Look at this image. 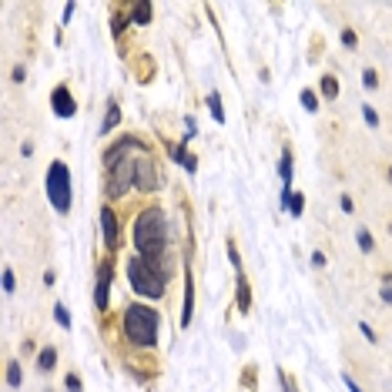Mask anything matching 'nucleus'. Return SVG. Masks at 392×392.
<instances>
[{"label": "nucleus", "mask_w": 392, "mask_h": 392, "mask_svg": "<svg viewBox=\"0 0 392 392\" xmlns=\"http://www.w3.org/2000/svg\"><path fill=\"white\" fill-rule=\"evenodd\" d=\"M134 248L154 272H158V265L165 268V261H168V222H165L161 208H144L138 215V222H134Z\"/></svg>", "instance_id": "f257e3e1"}, {"label": "nucleus", "mask_w": 392, "mask_h": 392, "mask_svg": "<svg viewBox=\"0 0 392 392\" xmlns=\"http://www.w3.org/2000/svg\"><path fill=\"white\" fill-rule=\"evenodd\" d=\"M158 325H161V318H158V312L148 308V305H128V308H124V336H128L134 345L151 349V345L158 342Z\"/></svg>", "instance_id": "f03ea898"}, {"label": "nucleus", "mask_w": 392, "mask_h": 392, "mask_svg": "<svg viewBox=\"0 0 392 392\" xmlns=\"http://www.w3.org/2000/svg\"><path fill=\"white\" fill-rule=\"evenodd\" d=\"M128 281H131V288L138 295H144V299H161L165 295V275H158L141 255L128 258Z\"/></svg>", "instance_id": "7ed1b4c3"}, {"label": "nucleus", "mask_w": 392, "mask_h": 392, "mask_svg": "<svg viewBox=\"0 0 392 392\" xmlns=\"http://www.w3.org/2000/svg\"><path fill=\"white\" fill-rule=\"evenodd\" d=\"M47 198H51V208L54 211H71V171L64 161H54L51 168H47Z\"/></svg>", "instance_id": "20e7f679"}, {"label": "nucleus", "mask_w": 392, "mask_h": 392, "mask_svg": "<svg viewBox=\"0 0 392 392\" xmlns=\"http://www.w3.org/2000/svg\"><path fill=\"white\" fill-rule=\"evenodd\" d=\"M138 185V171H134V158H121V161H114L111 168H108V195L111 198H121V195H128V188Z\"/></svg>", "instance_id": "39448f33"}, {"label": "nucleus", "mask_w": 392, "mask_h": 392, "mask_svg": "<svg viewBox=\"0 0 392 392\" xmlns=\"http://www.w3.org/2000/svg\"><path fill=\"white\" fill-rule=\"evenodd\" d=\"M134 171H138V188H141V191H158V188H161V174H158L154 158H151L148 151H141V154L134 158Z\"/></svg>", "instance_id": "423d86ee"}, {"label": "nucleus", "mask_w": 392, "mask_h": 392, "mask_svg": "<svg viewBox=\"0 0 392 392\" xmlns=\"http://www.w3.org/2000/svg\"><path fill=\"white\" fill-rule=\"evenodd\" d=\"M94 305L101 308V312H108V305H111V265L104 261L101 265V272H97V292H94Z\"/></svg>", "instance_id": "0eeeda50"}, {"label": "nucleus", "mask_w": 392, "mask_h": 392, "mask_svg": "<svg viewBox=\"0 0 392 392\" xmlns=\"http://www.w3.org/2000/svg\"><path fill=\"white\" fill-rule=\"evenodd\" d=\"M51 108H54L57 117H74L77 114V104L74 97H71V91L60 84V87H54V94H51Z\"/></svg>", "instance_id": "6e6552de"}, {"label": "nucleus", "mask_w": 392, "mask_h": 392, "mask_svg": "<svg viewBox=\"0 0 392 392\" xmlns=\"http://www.w3.org/2000/svg\"><path fill=\"white\" fill-rule=\"evenodd\" d=\"M101 235H104V245L108 248H117V215H114V208H101Z\"/></svg>", "instance_id": "1a4fd4ad"}, {"label": "nucleus", "mask_w": 392, "mask_h": 392, "mask_svg": "<svg viewBox=\"0 0 392 392\" xmlns=\"http://www.w3.org/2000/svg\"><path fill=\"white\" fill-rule=\"evenodd\" d=\"M191 315H195V279L185 268V305H181V329L191 325Z\"/></svg>", "instance_id": "9d476101"}, {"label": "nucleus", "mask_w": 392, "mask_h": 392, "mask_svg": "<svg viewBox=\"0 0 392 392\" xmlns=\"http://www.w3.org/2000/svg\"><path fill=\"white\" fill-rule=\"evenodd\" d=\"M235 281H238V292H235V299H238V312H248V308H252V292H248V279H245L242 268H235Z\"/></svg>", "instance_id": "9b49d317"}, {"label": "nucleus", "mask_w": 392, "mask_h": 392, "mask_svg": "<svg viewBox=\"0 0 392 392\" xmlns=\"http://www.w3.org/2000/svg\"><path fill=\"white\" fill-rule=\"evenodd\" d=\"M171 154H174V161H178V165H185L188 174H195V171H198V161H195V154H191L185 144H181V148H171Z\"/></svg>", "instance_id": "f8f14e48"}, {"label": "nucleus", "mask_w": 392, "mask_h": 392, "mask_svg": "<svg viewBox=\"0 0 392 392\" xmlns=\"http://www.w3.org/2000/svg\"><path fill=\"white\" fill-rule=\"evenodd\" d=\"M279 174H281V188H292V151L288 148L279 158Z\"/></svg>", "instance_id": "ddd939ff"}, {"label": "nucleus", "mask_w": 392, "mask_h": 392, "mask_svg": "<svg viewBox=\"0 0 392 392\" xmlns=\"http://www.w3.org/2000/svg\"><path fill=\"white\" fill-rule=\"evenodd\" d=\"M131 20H134V24H151V3L148 0H138V3L131 7Z\"/></svg>", "instance_id": "4468645a"}, {"label": "nucleus", "mask_w": 392, "mask_h": 392, "mask_svg": "<svg viewBox=\"0 0 392 392\" xmlns=\"http://www.w3.org/2000/svg\"><path fill=\"white\" fill-rule=\"evenodd\" d=\"M54 362H57V349H54V345H47V349L37 355V372H51Z\"/></svg>", "instance_id": "2eb2a0df"}, {"label": "nucleus", "mask_w": 392, "mask_h": 392, "mask_svg": "<svg viewBox=\"0 0 392 392\" xmlns=\"http://www.w3.org/2000/svg\"><path fill=\"white\" fill-rule=\"evenodd\" d=\"M117 124H121V108L111 101V104H108V117H104V128H101V131H114Z\"/></svg>", "instance_id": "dca6fc26"}, {"label": "nucleus", "mask_w": 392, "mask_h": 392, "mask_svg": "<svg viewBox=\"0 0 392 392\" xmlns=\"http://www.w3.org/2000/svg\"><path fill=\"white\" fill-rule=\"evenodd\" d=\"M208 108H211V117L218 121V124H224V111H222V94L211 91V97H208Z\"/></svg>", "instance_id": "f3484780"}, {"label": "nucleus", "mask_w": 392, "mask_h": 392, "mask_svg": "<svg viewBox=\"0 0 392 392\" xmlns=\"http://www.w3.org/2000/svg\"><path fill=\"white\" fill-rule=\"evenodd\" d=\"M302 208H305V198H302L299 191H292V198L285 201V211H288L292 218H299V215H302Z\"/></svg>", "instance_id": "a211bd4d"}, {"label": "nucleus", "mask_w": 392, "mask_h": 392, "mask_svg": "<svg viewBox=\"0 0 392 392\" xmlns=\"http://www.w3.org/2000/svg\"><path fill=\"white\" fill-rule=\"evenodd\" d=\"M322 94H325L329 101H336V97H338V81H336V77H322Z\"/></svg>", "instance_id": "6ab92c4d"}, {"label": "nucleus", "mask_w": 392, "mask_h": 392, "mask_svg": "<svg viewBox=\"0 0 392 392\" xmlns=\"http://www.w3.org/2000/svg\"><path fill=\"white\" fill-rule=\"evenodd\" d=\"M7 386L10 389L20 386V362H7Z\"/></svg>", "instance_id": "aec40b11"}, {"label": "nucleus", "mask_w": 392, "mask_h": 392, "mask_svg": "<svg viewBox=\"0 0 392 392\" xmlns=\"http://www.w3.org/2000/svg\"><path fill=\"white\" fill-rule=\"evenodd\" d=\"M355 238H359V248H362L365 255H369V252H372V248H375V245H372V235H369L365 228H359V231H355Z\"/></svg>", "instance_id": "412c9836"}, {"label": "nucleus", "mask_w": 392, "mask_h": 392, "mask_svg": "<svg viewBox=\"0 0 392 392\" xmlns=\"http://www.w3.org/2000/svg\"><path fill=\"white\" fill-rule=\"evenodd\" d=\"M54 318H57V325H60V329H71V315H67V308H64L60 302L54 305Z\"/></svg>", "instance_id": "4be33fe9"}, {"label": "nucleus", "mask_w": 392, "mask_h": 392, "mask_svg": "<svg viewBox=\"0 0 392 392\" xmlns=\"http://www.w3.org/2000/svg\"><path fill=\"white\" fill-rule=\"evenodd\" d=\"M302 104H305V111H318V97L312 91H302Z\"/></svg>", "instance_id": "5701e85b"}, {"label": "nucleus", "mask_w": 392, "mask_h": 392, "mask_svg": "<svg viewBox=\"0 0 392 392\" xmlns=\"http://www.w3.org/2000/svg\"><path fill=\"white\" fill-rule=\"evenodd\" d=\"M362 117H365V124H369V128H379V114H375L369 104H362Z\"/></svg>", "instance_id": "b1692460"}, {"label": "nucleus", "mask_w": 392, "mask_h": 392, "mask_svg": "<svg viewBox=\"0 0 392 392\" xmlns=\"http://www.w3.org/2000/svg\"><path fill=\"white\" fill-rule=\"evenodd\" d=\"M362 84H365L369 91H375V87H379V74H375V71H365V74H362Z\"/></svg>", "instance_id": "393cba45"}, {"label": "nucleus", "mask_w": 392, "mask_h": 392, "mask_svg": "<svg viewBox=\"0 0 392 392\" xmlns=\"http://www.w3.org/2000/svg\"><path fill=\"white\" fill-rule=\"evenodd\" d=\"M342 44H345V47H355V44H359L355 30H349V27H345V30H342Z\"/></svg>", "instance_id": "a878e982"}, {"label": "nucleus", "mask_w": 392, "mask_h": 392, "mask_svg": "<svg viewBox=\"0 0 392 392\" xmlns=\"http://www.w3.org/2000/svg\"><path fill=\"white\" fill-rule=\"evenodd\" d=\"M3 292H7V295L14 292V272H10V268H3Z\"/></svg>", "instance_id": "bb28decb"}, {"label": "nucleus", "mask_w": 392, "mask_h": 392, "mask_svg": "<svg viewBox=\"0 0 392 392\" xmlns=\"http://www.w3.org/2000/svg\"><path fill=\"white\" fill-rule=\"evenodd\" d=\"M359 332H362V336L369 338V342H375V332H372V325H365V322H359Z\"/></svg>", "instance_id": "cd10ccee"}, {"label": "nucleus", "mask_w": 392, "mask_h": 392, "mask_svg": "<svg viewBox=\"0 0 392 392\" xmlns=\"http://www.w3.org/2000/svg\"><path fill=\"white\" fill-rule=\"evenodd\" d=\"M279 382H281V392H295V386L288 382V375H285V372H279Z\"/></svg>", "instance_id": "c85d7f7f"}, {"label": "nucleus", "mask_w": 392, "mask_h": 392, "mask_svg": "<svg viewBox=\"0 0 392 392\" xmlns=\"http://www.w3.org/2000/svg\"><path fill=\"white\" fill-rule=\"evenodd\" d=\"M342 382H345V389H349V392H362V389H359V386L352 382V375H345V372H342Z\"/></svg>", "instance_id": "c756f323"}, {"label": "nucleus", "mask_w": 392, "mask_h": 392, "mask_svg": "<svg viewBox=\"0 0 392 392\" xmlns=\"http://www.w3.org/2000/svg\"><path fill=\"white\" fill-rule=\"evenodd\" d=\"M312 265H315V268H325V255H322V252H312Z\"/></svg>", "instance_id": "7c9ffc66"}, {"label": "nucleus", "mask_w": 392, "mask_h": 392, "mask_svg": "<svg viewBox=\"0 0 392 392\" xmlns=\"http://www.w3.org/2000/svg\"><path fill=\"white\" fill-rule=\"evenodd\" d=\"M342 211H345V215H352V198H349V195H342Z\"/></svg>", "instance_id": "2f4dec72"}, {"label": "nucleus", "mask_w": 392, "mask_h": 392, "mask_svg": "<svg viewBox=\"0 0 392 392\" xmlns=\"http://www.w3.org/2000/svg\"><path fill=\"white\" fill-rule=\"evenodd\" d=\"M111 30H114V34H121V30H124V17H114V24H111Z\"/></svg>", "instance_id": "473e14b6"}, {"label": "nucleus", "mask_w": 392, "mask_h": 392, "mask_svg": "<svg viewBox=\"0 0 392 392\" xmlns=\"http://www.w3.org/2000/svg\"><path fill=\"white\" fill-rule=\"evenodd\" d=\"M67 389H81V379L77 375H67Z\"/></svg>", "instance_id": "72a5a7b5"}, {"label": "nucleus", "mask_w": 392, "mask_h": 392, "mask_svg": "<svg viewBox=\"0 0 392 392\" xmlns=\"http://www.w3.org/2000/svg\"><path fill=\"white\" fill-rule=\"evenodd\" d=\"M382 302H389V305H392V285H386V288H382Z\"/></svg>", "instance_id": "f704fd0d"}, {"label": "nucleus", "mask_w": 392, "mask_h": 392, "mask_svg": "<svg viewBox=\"0 0 392 392\" xmlns=\"http://www.w3.org/2000/svg\"><path fill=\"white\" fill-rule=\"evenodd\" d=\"M389 181H392V168H389Z\"/></svg>", "instance_id": "c9c22d12"}, {"label": "nucleus", "mask_w": 392, "mask_h": 392, "mask_svg": "<svg viewBox=\"0 0 392 392\" xmlns=\"http://www.w3.org/2000/svg\"><path fill=\"white\" fill-rule=\"evenodd\" d=\"M67 392H81V389H67Z\"/></svg>", "instance_id": "e433bc0d"}]
</instances>
